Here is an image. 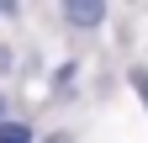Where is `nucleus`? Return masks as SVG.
Wrapping results in <instances>:
<instances>
[{"label": "nucleus", "mask_w": 148, "mask_h": 143, "mask_svg": "<svg viewBox=\"0 0 148 143\" xmlns=\"http://www.w3.org/2000/svg\"><path fill=\"white\" fill-rule=\"evenodd\" d=\"M64 16H69V21H74V27H95V21H101V16H106V6H95V0H79V6H69Z\"/></svg>", "instance_id": "nucleus-1"}, {"label": "nucleus", "mask_w": 148, "mask_h": 143, "mask_svg": "<svg viewBox=\"0 0 148 143\" xmlns=\"http://www.w3.org/2000/svg\"><path fill=\"white\" fill-rule=\"evenodd\" d=\"M0 143H32L21 127H11V122H0Z\"/></svg>", "instance_id": "nucleus-2"}, {"label": "nucleus", "mask_w": 148, "mask_h": 143, "mask_svg": "<svg viewBox=\"0 0 148 143\" xmlns=\"http://www.w3.org/2000/svg\"><path fill=\"white\" fill-rule=\"evenodd\" d=\"M132 85H138V96H143V106H148V74H143V69L132 74Z\"/></svg>", "instance_id": "nucleus-3"}]
</instances>
